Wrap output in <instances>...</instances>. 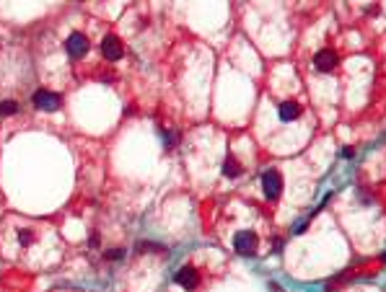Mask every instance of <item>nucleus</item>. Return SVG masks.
<instances>
[{
  "instance_id": "obj_1",
  "label": "nucleus",
  "mask_w": 386,
  "mask_h": 292,
  "mask_svg": "<svg viewBox=\"0 0 386 292\" xmlns=\"http://www.w3.org/2000/svg\"><path fill=\"white\" fill-rule=\"evenodd\" d=\"M34 106L42 112H57L60 106H63V98L57 94H52V90H47V88H39L34 94Z\"/></svg>"
},
{
  "instance_id": "obj_11",
  "label": "nucleus",
  "mask_w": 386,
  "mask_h": 292,
  "mask_svg": "<svg viewBox=\"0 0 386 292\" xmlns=\"http://www.w3.org/2000/svg\"><path fill=\"white\" fill-rule=\"evenodd\" d=\"M19 240H21V246L34 243V233H32V230H21V233H19Z\"/></svg>"
},
{
  "instance_id": "obj_3",
  "label": "nucleus",
  "mask_w": 386,
  "mask_h": 292,
  "mask_svg": "<svg viewBox=\"0 0 386 292\" xmlns=\"http://www.w3.org/2000/svg\"><path fill=\"white\" fill-rule=\"evenodd\" d=\"M65 50H68L70 57H83V54L88 52V39H86L81 32H73V34L68 36V42H65Z\"/></svg>"
},
{
  "instance_id": "obj_10",
  "label": "nucleus",
  "mask_w": 386,
  "mask_h": 292,
  "mask_svg": "<svg viewBox=\"0 0 386 292\" xmlns=\"http://www.w3.org/2000/svg\"><path fill=\"white\" fill-rule=\"evenodd\" d=\"M16 112H19L16 101H0V116H13Z\"/></svg>"
},
{
  "instance_id": "obj_6",
  "label": "nucleus",
  "mask_w": 386,
  "mask_h": 292,
  "mask_svg": "<svg viewBox=\"0 0 386 292\" xmlns=\"http://www.w3.org/2000/svg\"><path fill=\"white\" fill-rule=\"evenodd\" d=\"M101 52H104V57L106 60H119L122 57V42L117 39V36H104V42H101Z\"/></svg>"
},
{
  "instance_id": "obj_9",
  "label": "nucleus",
  "mask_w": 386,
  "mask_h": 292,
  "mask_svg": "<svg viewBox=\"0 0 386 292\" xmlns=\"http://www.w3.org/2000/svg\"><path fill=\"white\" fill-rule=\"evenodd\" d=\"M223 176H228V178L241 176V163H239L236 158H228V160L223 163Z\"/></svg>"
},
{
  "instance_id": "obj_5",
  "label": "nucleus",
  "mask_w": 386,
  "mask_h": 292,
  "mask_svg": "<svg viewBox=\"0 0 386 292\" xmlns=\"http://www.w3.org/2000/svg\"><path fill=\"white\" fill-rule=\"evenodd\" d=\"M234 248L239 251V254H244V256H249V254H254V248H257V236L254 233H236V238H234Z\"/></svg>"
},
{
  "instance_id": "obj_4",
  "label": "nucleus",
  "mask_w": 386,
  "mask_h": 292,
  "mask_svg": "<svg viewBox=\"0 0 386 292\" xmlns=\"http://www.w3.org/2000/svg\"><path fill=\"white\" fill-rule=\"evenodd\" d=\"M337 62H339V57H337V52H332V50H321V52H316V57H314V68H316L319 72L334 70Z\"/></svg>"
},
{
  "instance_id": "obj_2",
  "label": "nucleus",
  "mask_w": 386,
  "mask_h": 292,
  "mask_svg": "<svg viewBox=\"0 0 386 292\" xmlns=\"http://www.w3.org/2000/svg\"><path fill=\"white\" fill-rule=\"evenodd\" d=\"M262 192H265V196L270 199V202L280 196V192H283V176H280V171H267L265 176H262Z\"/></svg>"
},
{
  "instance_id": "obj_12",
  "label": "nucleus",
  "mask_w": 386,
  "mask_h": 292,
  "mask_svg": "<svg viewBox=\"0 0 386 292\" xmlns=\"http://www.w3.org/2000/svg\"><path fill=\"white\" fill-rule=\"evenodd\" d=\"M122 256H125V251H122V248H114V251H109V254H106V258H122Z\"/></svg>"
},
{
  "instance_id": "obj_7",
  "label": "nucleus",
  "mask_w": 386,
  "mask_h": 292,
  "mask_svg": "<svg viewBox=\"0 0 386 292\" xmlns=\"http://www.w3.org/2000/svg\"><path fill=\"white\" fill-rule=\"evenodd\" d=\"M197 282H200V276H197V269H195V266H184V269H179V274H176V284H181L184 290H195Z\"/></svg>"
},
{
  "instance_id": "obj_8",
  "label": "nucleus",
  "mask_w": 386,
  "mask_h": 292,
  "mask_svg": "<svg viewBox=\"0 0 386 292\" xmlns=\"http://www.w3.org/2000/svg\"><path fill=\"white\" fill-rule=\"evenodd\" d=\"M277 114H280L283 122H293V119L301 116V106H298L296 101H283L280 109H277Z\"/></svg>"
}]
</instances>
